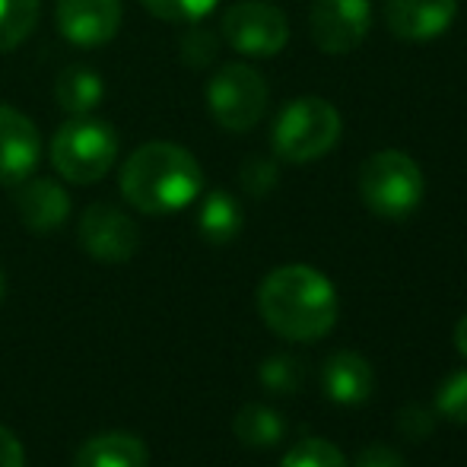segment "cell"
I'll use <instances>...</instances> for the list:
<instances>
[{"label":"cell","instance_id":"1","mask_svg":"<svg viewBox=\"0 0 467 467\" xmlns=\"http://www.w3.org/2000/svg\"><path fill=\"white\" fill-rule=\"evenodd\" d=\"M258 312L283 340L308 344L331 334L337 321V293L331 280L308 265H283L258 286Z\"/></svg>","mask_w":467,"mask_h":467},{"label":"cell","instance_id":"2","mask_svg":"<svg viewBox=\"0 0 467 467\" xmlns=\"http://www.w3.org/2000/svg\"><path fill=\"white\" fill-rule=\"evenodd\" d=\"M124 201L150 216H166L185 210L203 191L201 162L185 147L169 140H153L137 147L124 160L118 175Z\"/></svg>","mask_w":467,"mask_h":467},{"label":"cell","instance_id":"3","mask_svg":"<svg viewBox=\"0 0 467 467\" xmlns=\"http://www.w3.org/2000/svg\"><path fill=\"white\" fill-rule=\"evenodd\" d=\"M118 160V134L109 121L74 115L51 137V166L64 182L96 185Z\"/></svg>","mask_w":467,"mask_h":467},{"label":"cell","instance_id":"4","mask_svg":"<svg viewBox=\"0 0 467 467\" xmlns=\"http://www.w3.org/2000/svg\"><path fill=\"white\" fill-rule=\"evenodd\" d=\"M340 111L327 99L302 96L280 109L274 121V156L283 162H315L327 156L340 140Z\"/></svg>","mask_w":467,"mask_h":467},{"label":"cell","instance_id":"5","mask_svg":"<svg viewBox=\"0 0 467 467\" xmlns=\"http://www.w3.org/2000/svg\"><path fill=\"white\" fill-rule=\"evenodd\" d=\"M426 194L423 169L404 150H379L359 169V197L381 220H404Z\"/></svg>","mask_w":467,"mask_h":467},{"label":"cell","instance_id":"6","mask_svg":"<svg viewBox=\"0 0 467 467\" xmlns=\"http://www.w3.org/2000/svg\"><path fill=\"white\" fill-rule=\"evenodd\" d=\"M207 109L229 134H245L267 111V83L248 64H223L207 83Z\"/></svg>","mask_w":467,"mask_h":467},{"label":"cell","instance_id":"7","mask_svg":"<svg viewBox=\"0 0 467 467\" xmlns=\"http://www.w3.org/2000/svg\"><path fill=\"white\" fill-rule=\"evenodd\" d=\"M223 38L245 57H274L289 42V19L265 0H242L223 13Z\"/></svg>","mask_w":467,"mask_h":467},{"label":"cell","instance_id":"8","mask_svg":"<svg viewBox=\"0 0 467 467\" xmlns=\"http://www.w3.org/2000/svg\"><path fill=\"white\" fill-rule=\"evenodd\" d=\"M77 239L89 258L102 261V265H124L140 248V229L115 203L99 201L83 210Z\"/></svg>","mask_w":467,"mask_h":467},{"label":"cell","instance_id":"9","mask_svg":"<svg viewBox=\"0 0 467 467\" xmlns=\"http://www.w3.org/2000/svg\"><path fill=\"white\" fill-rule=\"evenodd\" d=\"M372 4L369 0H315L308 13L312 42L325 55H347L359 48L369 36Z\"/></svg>","mask_w":467,"mask_h":467},{"label":"cell","instance_id":"10","mask_svg":"<svg viewBox=\"0 0 467 467\" xmlns=\"http://www.w3.org/2000/svg\"><path fill=\"white\" fill-rule=\"evenodd\" d=\"M121 0H57L55 23L57 32L77 48H99L111 42L121 29Z\"/></svg>","mask_w":467,"mask_h":467},{"label":"cell","instance_id":"11","mask_svg":"<svg viewBox=\"0 0 467 467\" xmlns=\"http://www.w3.org/2000/svg\"><path fill=\"white\" fill-rule=\"evenodd\" d=\"M38 156H42V140L29 115L0 105V185L16 188L19 182L29 179L38 166Z\"/></svg>","mask_w":467,"mask_h":467},{"label":"cell","instance_id":"12","mask_svg":"<svg viewBox=\"0 0 467 467\" xmlns=\"http://www.w3.org/2000/svg\"><path fill=\"white\" fill-rule=\"evenodd\" d=\"M458 0H388L385 23L404 42H430L455 23Z\"/></svg>","mask_w":467,"mask_h":467},{"label":"cell","instance_id":"13","mask_svg":"<svg viewBox=\"0 0 467 467\" xmlns=\"http://www.w3.org/2000/svg\"><path fill=\"white\" fill-rule=\"evenodd\" d=\"M16 213L29 233L48 235L70 216V197L55 179H26L16 185Z\"/></svg>","mask_w":467,"mask_h":467},{"label":"cell","instance_id":"14","mask_svg":"<svg viewBox=\"0 0 467 467\" xmlns=\"http://www.w3.org/2000/svg\"><path fill=\"white\" fill-rule=\"evenodd\" d=\"M321 385L325 394L340 407H359L372 398L375 391V372L359 353L337 350L327 357L325 369H321Z\"/></svg>","mask_w":467,"mask_h":467},{"label":"cell","instance_id":"15","mask_svg":"<svg viewBox=\"0 0 467 467\" xmlns=\"http://www.w3.org/2000/svg\"><path fill=\"white\" fill-rule=\"evenodd\" d=\"M150 451L130 432H102L80 445L74 467H147Z\"/></svg>","mask_w":467,"mask_h":467},{"label":"cell","instance_id":"16","mask_svg":"<svg viewBox=\"0 0 467 467\" xmlns=\"http://www.w3.org/2000/svg\"><path fill=\"white\" fill-rule=\"evenodd\" d=\"M105 96V83L87 64H70L55 83V99L67 115H89Z\"/></svg>","mask_w":467,"mask_h":467},{"label":"cell","instance_id":"17","mask_svg":"<svg viewBox=\"0 0 467 467\" xmlns=\"http://www.w3.org/2000/svg\"><path fill=\"white\" fill-rule=\"evenodd\" d=\"M197 229L210 245H229L242 233V207L229 191H210L197 210Z\"/></svg>","mask_w":467,"mask_h":467},{"label":"cell","instance_id":"18","mask_svg":"<svg viewBox=\"0 0 467 467\" xmlns=\"http://www.w3.org/2000/svg\"><path fill=\"white\" fill-rule=\"evenodd\" d=\"M235 439L248 449H271L283 439L286 426H283V417L277 410H271L267 404H245L239 413H235Z\"/></svg>","mask_w":467,"mask_h":467},{"label":"cell","instance_id":"19","mask_svg":"<svg viewBox=\"0 0 467 467\" xmlns=\"http://www.w3.org/2000/svg\"><path fill=\"white\" fill-rule=\"evenodd\" d=\"M42 0H0V55L19 48L38 23Z\"/></svg>","mask_w":467,"mask_h":467},{"label":"cell","instance_id":"20","mask_svg":"<svg viewBox=\"0 0 467 467\" xmlns=\"http://www.w3.org/2000/svg\"><path fill=\"white\" fill-rule=\"evenodd\" d=\"M261 385L274 394H293L306 385V366L289 353H277L261 366Z\"/></svg>","mask_w":467,"mask_h":467},{"label":"cell","instance_id":"21","mask_svg":"<svg viewBox=\"0 0 467 467\" xmlns=\"http://www.w3.org/2000/svg\"><path fill=\"white\" fill-rule=\"evenodd\" d=\"M280 467H347V458L327 439H306L286 451Z\"/></svg>","mask_w":467,"mask_h":467},{"label":"cell","instance_id":"22","mask_svg":"<svg viewBox=\"0 0 467 467\" xmlns=\"http://www.w3.org/2000/svg\"><path fill=\"white\" fill-rule=\"evenodd\" d=\"M216 51H220V38L210 29H203L201 19L191 23L179 36V57L188 67H203V64H210L216 57Z\"/></svg>","mask_w":467,"mask_h":467},{"label":"cell","instance_id":"23","mask_svg":"<svg viewBox=\"0 0 467 467\" xmlns=\"http://www.w3.org/2000/svg\"><path fill=\"white\" fill-rule=\"evenodd\" d=\"M436 410L451 423L467 426V369H455L436 391Z\"/></svg>","mask_w":467,"mask_h":467},{"label":"cell","instance_id":"24","mask_svg":"<svg viewBox=\"0 0 467 467\" xmlns=\"http://www.w3.org/2000/svg\"><path fill=\"white\" fill-rule=\"evenodd\" d=\"M153 16L166 23H197L216 6V0H140Z\"/></svg>","mask_w":467,"mask_h":467},{"label":"cell","instance_id":"25","mask_svg":"<svg viewBox=\"0 0 467 467\" xmlns=\"http://www.w3.org/2000/svg\"><path fill=\"white\" fill-rule=\"evenodd\" d=\"M242 188L248 191V194L254 197H265L271 194L274 188H277V179H280V169L274 160H267V156H248L245 162H242Z\"/></svg>","mask_w":467,"mask_h":467},{"label":"cell","instance_id":"26","mask_svg":"<svg viewBox=\"0 0 467 467\" xmlns=\"http://www.w3.org/2000/svg\"><path fill=\"white\" fill-rule=\"evenodd\" d=\"M398 430L404 432L410 442H420V439H426L436 430V413L426 410L423 404H407L404 410L398 413Z\"/></svg>","mask_w":467,"mask_h":467},{"label":"cell","instance_id":"27","mask_svg":"<svg viewBox=\"0 0 467 467\" xmlns=\"http://www.w3.org/2000/svg\"><path fill=\"white\" fill-rule=\"evenodd\" d=\"M353 467H407V462L400 458V451H394L391 445H366L363 451H359L357 464Z\"/></svg>","mask_w":467,"mask_h":467},{"label":"cell","instance_id":"28","mask_svg":"<svg viewBox=\"0 0 467 467\" xmlns=\"http://www.w3.org/2000/svg\"><path fill=\"white\" fill-rule=\"evenodd\" d=\"M0 467H26V451L6 426H0Z\"/></svg>","mask_w":467,"mask_h":467},{"label":"cell","instance_id":"29","mask_svg":"<svg viewBox=\"0 0 467 467\" xmlns=\"http://www.w3.org/2000/svg\"><path fill=\"white\" fill-rule=\"evenodd\" d=\"M455 347H458L462 357H467V315L455 325Z\"/></svg>","mask_w":467,"mask_h":467},{"label":"cell","instance_id":"30","mask_svg":"<svg viewBox=\"0 0 467 467\" xmlns=\"http://www.w3.org/2000/svg\"><path fill=\"white\" fill-rule=\"evenodd\" d=\"M0 302H4V277H0Z\"/></svg>","mask_w":467,"mask_h":467}]
</instances>
